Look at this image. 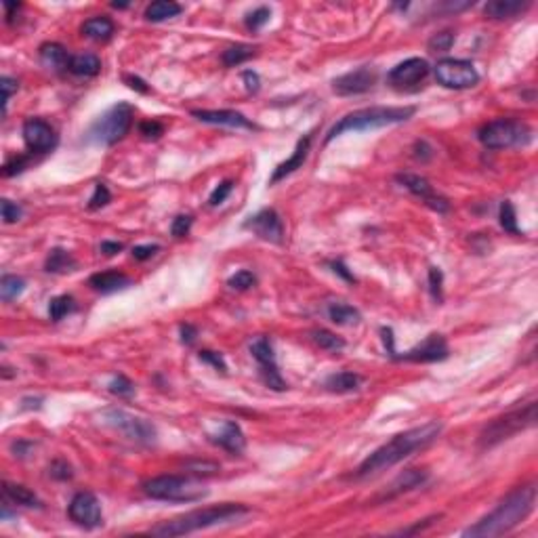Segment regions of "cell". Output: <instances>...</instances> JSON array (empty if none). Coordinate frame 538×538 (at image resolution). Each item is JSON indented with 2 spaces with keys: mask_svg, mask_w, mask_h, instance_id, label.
<instances>
[{
  "mask_svg": "<svg viewBox=\"0 0 538 538\" xmlns=\"http://www.w3.org/2000/svg\"><path fill=\"white\" fill-rule=\"evenodd\" d=\"M441 429H444V425L439 421H429L421 427H412V429L393 435L389 441H385L370 456H366L362 461V465L356 471V478H370L385 469H391L393 465L402 463L410 454L431 446L439 437Z\"/></svg>",
  "mask_w": 538,
  "mask_h": 538,
  "instance_id": "obj_1",
  "label": "cell"
},
{
  "mask_svg": "<svg viewBox=\"0 0 538 538\" xmlns=\"http://www.w3.org/2000/svg\"><path fill=\"white\" fill-rule=\"evenodd\" d=\"M534 505H537V485H520L513 492H509L478 524L467 528L463 537L492 538L507 534L534 511Z\"/></svg>",
  "mask_w": 538,
  "mask_h": 538,
  "instance_id": "obj_2",
  "label": "cell"
},
{
  "mask_svg": "<svg viewBox=\"0 0 538 538\" xmlns=\"http://www.w3.org/2000/svg\"><path fill=\"white\" fill-rule=\"evenodd\" d=\"M251 509L246 505L240 503H223L216 507H204V509H196L190 513H183L175 520L162 522L158 526H154L150 530V534L162 538H172V537H185L198 530H207V528H215V526H223V524H231L238 522L240 517L248 515Z\"/></svg>",
  "mask_w": 538,
  "mask_h": 538,
  "instance_id": "obj_3",
  "label": "cell"
},
{
  "mask_svg": "<svg viewBox=\"0 0 538 538\" xmlns=\"http://www.w3.org/2000/svg\"><path fill=\"white\" fill-rule=\"evenodd\" d=\"M417 114L415 106H404V108H385V106H375V108H362L343 116L339 122H334L330 126V131L326 133L324 143H330L332 139L345 135V133H364V131H375L383 126H391V124H400L410 120Z\"/></svg>",
  "mask_w": 538,
  "mask_h": 538,
  "instance_id": "obj_4",
  "label": "cell"
},
{
  "mask_svg": "<svg viewBox=\"0 0 538 538\" xmlns=\"http://www.w3.org/2000/svg\"><path fill=\"white\" fill-rule=\"evenodd\" d=\"M534 425H537V402H528L526 406L513 408V410L492 419L484 429L480 431L478 446L482 450H490V448L511 439L513 435L530 429Z\"/></svg>",
  "mask_w": 538,
  "mask_h": 538,
  "instance_id": "obj_5",
  "label": "cell"
},
{
  "mask_svg": "<svg viewBox=\"0 0 538 538\" xmlns=\"http://www.w3.org/2000/svg\"><path fill=\"white\" fill-rule=\"evenodd\" d=\"M482 146L488 150H513L526 148L534 139V131L528 122L517 118H496L485 122L478 133Z\"/></svg>",
  "mask_w": 538,
  "mask_h": 538,
  "instance_id": "obj_6",
  "label": "cell"
},
{
  "mask_svg": "<svg viewBox=\"0 0 538 538\" xmlns=\"http://www.w3.org/2000/svg\"><path fill=\"white\" fill-rule=\"evenodd\" d=\"M133 118H135V108L126 101H120V104L111 106L106 114H101L89 126L84 139H87V143L109 148L128 135V131L133 126Z\"/></svg>",
  "mask_w": 538,
  "mask_h": 538,
  "instance_id": "obj_7",
  "label": "cell"
},
{
  "mask_svg": "<svg viewBox=\"0 0 538 538\" xmlns=\"http://www.w3.org/2000/svg\"><path fill=\"white\" fill-rule=\"evenodd\" d=\"M143 492L154 500L166 503H198L209 496V490L200 482L183 476H158L143 484Z\"/></svg>",
  "mask_w": 538,
  "mask_h": 538,
  "instance_id": "obj_8",
  "label": "cell"
},
{
  "mask_svg": "<svg viewBox=\"0 0 538 538\" xmlns=\"http://www.w3.org/2000/svg\"><path fill=\"white\" fill-rule=\"evenodd\" d=\"M104 421L111 429L120 431L131 441H137V444H143V446L156 444L158 431L154 427V423H150L143 417L131 415L122 408H108V410H104Z\"/></svg>",
  "mask_w": 538,
  "mask_h": 538,
  "instance_id": "obj_9",
  "label": "cell"
},
{
  "mask_svg": "<svg viewBox=\"0 0 538 538\" xmlns=\"http://www.w3.org/2000/svg\"><path fill=\"white\" fill-rule=\"evenodd\" d=\"M435 78L441 87L463 91L480 82V72L471 61L465 59H441L435 65Z\"/></svg>",
  "mask_w": 538,
  "mask_h": 538,
  "instance_id": "obj_10",
  "label": "cell"
},
{
  "mask_svg": "<svg viewBox=\"0 0 538 538\" xmlns=\"http://www.w3.org/2000/svg\"><path fill=\"white\" fill-rule=\"evenodd\" d=\"M67 515L78 528H84V530H95V528L104 526L101 505L93 492L74 494V498L70 500V507H67Z\"/></svg>",
  "mask_w": 538,
  "mask_h": 538,
  "instance_id": "obj_11",
  "label": "cell"
},
{
  "mask_svg": "<svg viewBox=\"0 0 538 538\" xmlns=\"http://www.w3.org/2000/svg\"><path fill=\"white\" fill-rule=\"evenodd\" d=\"M251 353L259 364V373L263 383L268 385L269 389L273 391H284L288 389L286 380L282 378L280 370H278V362H275V353H273V345L268 336H259L251 343Z\"/></svg>",
  "mask_w": 538,
  "mask_h": 538,
  "instance_id": "obj_12",
  "label": "cell"
},
{
  "mask_svg": "<svg viewBox=\"0 0 538 538\" xmlns=\"http://www.w3.org/2000/svg\"><path fill=\"white\" fill-rule=\"evenodd\" d=\"M377 84V70L373 65H362L332 80V91L343 97L368 93Z\"/></svg>",
  "mask_w": 538,
  "mask_h": 538,
  "instance_id": "obj_13",
  "label": "cell"
},
{
  "mask_svg": "<svg viewBox=\"0 0 538 538\" xmlns=\"http://www.w3.org/2000/svg\"><path fill=\"white\" fill-rule=\"evenodd\" d=\"M395 181H397L402 187H406L412 196H417L421 202H425L433 211H437V213H448V211H450V202L433 190V185H431L425 177L412 175V172H400V175L395 177Z\"/></svg>",
  "mask_w": 538,
  "mask_h": 538,
  "instance_id": "obj_14",
  "label": "cell"
},
{
  "mask_svg": "<svg viewBox=\"0 0 538 538\" xmlns=\"http://www.w3.org/2000/svg\"><path fill=\"white\" fill-rule=\"evenodd\" d=\"M450 356L448 343L441 334H429L421 345L404 351V353H395L393 360H402V362H417V364H431V362H441Z\"/></svg>",
  "mask_w": 538,
  "mask_h": 538,
  "instance_id": "obj_15",
  "label": "cell"
},
{
  "mask_svg": "<svg viewBox=\"0 0 538 538\" xmlns=\"http://www.w3.org/2000/svg\"><path fill=\"white\" fill-rule=\"evenodd\" d=\"M23 141L32 154H47L57 146V133L47 120L30 118L23 122Z\"/></svg>",
  "mask_w": 538,
  "mask_h": 538,
  "instance_id": "obj_16",
  "label": "cell"
},
{
  "mask_svg": "<svg viewBox=\"0 0 538 538\" xmlns=\"http://www.w3.org/2000/svg\"><path fill=\"white\" fill-rule=\"evenodd\" d=\"M429 74V63L427 59L421 57H410L402 63H397L389 74H387V82L393 89H408L415 87L419 82H423Z\"/></svg>",
  "mask_w": 538,
  "mask_h": 538,
  "instance_id": "obj_17",
  "label": "cell"
},
{
  "mask_svg": "<svg viewBox=\"0 0 538 538\" xmlns=\"http://www.w3.org/2000/svg\"><path fill=\"white\" fill-rule=\"evenodd\" d=\"M244 229L253 231L255 236H259L265 242L280 244L284 240V223L282 216L278 215V211L273 209H263L253 216H248L244 221Z\"/></svg>",
  "mask_w": 538,
  "mask_h": 538,
  "instance_id": "obj_18",
  "label": "cell"
},
{
  "mask_svg": "<svg viewBox=\"0 0 538 538\" xmlns=\"http://www.w3.org/2000/svg\"><path fill=\"white\" fill-rule=\"evenodd\" d=\"M192 116L204 124H219V126H229V128H246V131H257V124L251 122L244 114L236 109H192Z\"/></svg>",
  "mask_w": 538,
  "mask_h": 538,
  "instance_id": "obj_19",
  "label": "cell"
},
{
  "mask_svg": "<svg viewBox=\"0 0 538 538\" xmlns=\"http://www.w3.org/2000/svg\"><path fill=\"white\" fill-rule=\"evenodd\" d=\"M312 139H314V135L309 133V135H305V137H301V139L297 141L295 152L290 154V158L275 166V170H273V175H271V179H269V183H271V185H273V183H278V181H282V179H286V177H288V175H292L295 170L303 168V164H305L307 156H309Z\"/></svg>",
  "mask_w": 538,
  "mask_h": 538,
  "instance_id": "obj_20",
  "label": "cell"
},
{
  "mask_svg": "<svg viewBox=\"0 0 538 538\" xmlns=\"http://www.w3.org/2000/svg\"><path fill=\"white\" fill-rule=\"evenodd\" d=\"M429 480V473L425 469H408L404 473H400L391 484L385 488L383 494H378L377 500H391L400 494H406L410 490H417L419 485H423Z\"/></svg>",
  "mask_w": 538,
  "mask_h": 538,
  "instance_id": "obj_21",
  "label": "cell"
},
{
  "mask_svg": "<svg viewBox=\"0 0 538 538\" xmlns=\"http://www.w3.org/2000/svg\"><path fill=\"white\" fill-rule=\"evenodd\" d=\"M213 441L219 448L227 450L229 454H242L246 448V437L236 421H225L221 431L213 437Z\"/></svg>",
  "mask_w": 538,
  "mask_h": 538,
  "instance_id": "obj_22",
  "label": "cell"
},
{
  "mask_svg": "<svg viewBox=\"0 0 538 538\" xmlns=\"http://www.w3.org/2000/svg\"><path fill=\"white\" fill-rule=\"evenodd\" d=\"M89 284L93 286V290H97L101 295H111V292L133 286V280L122 271H99V273L91 275Z\"/></svg>",
  "mask_w": 538,
  "mask_h": 538,
  "instance_id": "obj_23",
  "label": "cell"
},
{
  "mask_svg": "<svg viewBox=\"0 0 538 538\" xmlns=\"http://www.w3.org/2000/svg\"><path fill=\"white\" fill-rule=\"evenodd\" d=\"M530 4V0H492L484 6V13L490 19H513L522 15Z\"/></svg>",
  "mask_w": 538,
  "mask_h": 538,
  "instance_id": "obj_24",
  "label": "cell"
},
{
  "mask_svg": "<svg viewBox=\"0 0 538 538\" xmlns=\"http://www.w3.org/2000/svg\"><path fill=\"white\" fill-rule=\"evenodd\" d=\"M70 59H72L70 53L59 43H45L40 47V61H43V65L49 67V70H53V72H67Z\"/></svg>",
  "mask_w": 538,
  "mask_h": 538,
  "instance_id": "obj_25",
  "label": "cell"
},
{
  "mask_svg": "<svg viewBox=\"0 0 538 538\" xmlns=\"http://www.w3.org/2000/svg\"><path fill=\"white\" fill-rule=\"evenodd\" d=\"M67 72L74 74V76H80V78H93L101 72V59L93 53L74 55L70 59Z\"/></svg>",
  "mask_w": 538,
  "mask_h": 538,
  "instance_id": "obj_26",
  "label": "cell"
},
{
  "mask_svg": "<svg viewBox=\"0 0 538 538\" xmlns=\"http://www.w3.org/2000/svg\"><path fill=\"white\" fill-rule=\"evenodd\" d=\"M2 496L4 500H9L11 505H19V507H40V500L38 496L21 484H11V482H4L2 484Z\"/></svg>",
  "mask_w": 538,
  "mask_h": 538,
  "instance_id": "obj_27",
  "label": "cell"
},
{
  "mask_svg": "<svg viewBox=\"0 0 538 538\" xmlns=\"http://www.w3.org/2000/svg\"><path fill=\"white\" fill-rule=\"evenodd\" d=\"M360 385H362V377L351 373V370L334 373V375H330L324 380V387L332 393H349V391L360 389Z\"/></svg>",
  "mask_w": 538,
  "mask_h": 538,
  "instance_id": "obj_28",
  "label": "cell"
},
{
  "mask_svg": "<svg viewBox=\"0 0 538 538\" xmlns=\"http://www.w3.org/2000/svg\"><path fill=\"white\" fill-rule=\"evenodd\" d=\"M82 34L93 40L106 43L114 36V21L108 17H91L82 23Z\"/></svg>",
  "mask_w": 538,
  "mask_h": 538,
  "instance_id": "obj_29",
  "label": "cell"
},
{
  "mask_svg": "<svg viewBox=\"0 0 538 538\" xmlns=\"http://www.w3.org/2000/svg\"><path fill=\"white\" fill-rule=\"evenodd\" d=\"M181 4L172 2V0H156L152 2L148 9H146V19L152 21V23H160V21H166V19H172L181 13Z\"/></svg>",
  "mask_w": 538,
  "mask_h": 538,
  "instance_id": "obj_30",
  "label": "cell"
},
{
  "mask_svg": "<svg viewBox=\"0 0 538 538\" xmlns=\"http://www.w3.org/2000/svg\"><path fill=\"white\" fill-rule=\"evenodd\" d=\"M76 259L67 253V251H63V248H53L51 253H49V257H47V263H45V269L49 271V273H70V271H74L76 269Z\"/></svg>",
  "mask_w": 538,
  "mask_h": 538,
  "instance_id": "obj_31",
  "label": "cell"
},
{
  "mask_svg": "<svg viewBox=\"0 0 538 538\" xmlns=\"http://www.w3.org/2000/svg\"><path fill=\"white\" fill-rule=\"evenodd\" d=\"M328 318L336 326H353V324L362 320L360 312L356 307L347 305V303H332L328 307Z\"/></svg>",
  "mask_w": 538,
  "mask_h": 538,
  "instance_id": "obj_32",
  "label": "cell"
},
{
  "mask_svg": "<svg viewBox=\"0 0 538 538\" xmlns=\"http://www.w3.org/2000/svg\"><path fill=\"white\" fill-rule=\"evenodd\" d=\"M255 53H257V47H253V45H234L223 51L221 61L225 67H236V65L248 61L251 57H255Z\"/></svg>",
  "mask_w": 538,
  "mask_h": 538,
  "instance_id": "obj_33",
  "label": "cell"
},
{
  "mask_svg": "<svg viewBox=\"0 0 538 538\" xmlns=\"http://www.w3.org/2000/svg\"><path fill=\"white\" fill-rule=\"evenodd\" d=\"M74 312H76V301L70 295H59V297L51 299V303H49V316L53 322H61L65 316H70Z\"/></svg>",
  "mask_w": 538,
  "mask_h": 538,
  "instance_id": "obj_34",
  "label": "cell"
},
{
  "mask_svg": "<svg viewBox=\"0 0 538 538\" xmlns=\"http://www.w3.org/2000/svg\"><path fill=\"white\" fill-rule=\"evenodd\" d=\"M26 290V280L23 278H19V275H2V280H0V297H2V301H13V299H17L21 292Z\"/></svg>",
  "mask_w": 538,
  "mask_h": 538,
  "instance_id": "obj_35",
  "label": "cell"
},
{
  "mask_svg": "<svg viewBox=\"0 0 538 538\" xmlns=\"http://www.w3.org/2000/svg\"><path fill=\"white\" fill-rule=\"evenodd\" d=\"M500 227L505 229V231H509V234H513V236H520L522 234V229H520V225H517V213H515V207L509 202V200H505L503 204H500ZM524 236V234H522Z\"/></svg>",
  "mask_w": 538,
  "mask_h": 538,
  "instance_id": "obj_36",
  "label": "cell"
},
{
  "mask_svg": "<svg viewBox=\"0 0 538 538\" xmlns=\"http://www.w3.org/2000/svg\"><path fill=\"white\" fill-rule=\"evenodd\" d=\"M314 334V341H316V345H320V349H326V351H341L343 347H345V341L341 339V336H336L334 332H330V330H314L312 332Z\"/></svg>",
  "mask_w": 538,
  "mask_h": 538,
  "instance_id": "obj_37",
  "label": "cell"
},
{
  "mask_svg": "<svg viewBox=\"0 0 538 538\" xmlns=\"http://www.w3.org/2000/svg\"><path fill=\"white\" fill-rule=\"evenodd\" d=\"M255 284H257V278H255V273L248 271V269H240L238 273H234V275L227 280V286L234 288V290H248V288H253Z\"/></svg>",
  "mask_w": 538,
  "mask_h": 538,
  "instance_id": "obj_38",
  "label": "cell"
},
{
  "mask_svg": "<svg viewBox=\"0 0 538 538\" xmlns=\"http://www.w3.org/2000/svg\"><path fill=\"white\" fill-rule=\"evenodd\" d=\"M109 200H111V194H109L108 185L106 183H95V192L89 198V211H99V209L108 207Z\"/></svg>",
  "mask_w": 538,
  "mask_h": 538,
  "instance_id": "obj_39",
  "label": "cell"
},
{
  "mask_svg": "<svg viewBox=\"0 0 538 538\" xmlns=\"http://www.w3.org/2000/svg\"><path fill=\"white\" fill-rule=\"evenodd\" d=\"M454 45V34L452 32H439L435 36H431L427 47L431 53H446L450 51V47Z\"/></svg>",
  "mask_w": 538,
  "mask_h": 538,
  "instance_id": "obj_40",
  "label": "cell"
},
{
  "mask_svg": "<svg viewBox=\"0 0 538 538\" xmlns=\"http://www.w3.org/2000/svg\"><path fill=\"white\" fill-rule=\"evenodd\" d=\"M108 387H109V391H111L114 395H118V397H131V395L135 393V385H133V380H128L124 375H118V377L111 378Z\"/></svg>",
  "mask_w": 538,
  "mask_h": 538,
  "instance_id": "obj_41",
  "label": "cell"
},
{
  "mask_svg": "<svg viewBox=\"0 0 538 538\" xmlns=\"http://www.w3.org/2000/svg\"><path fill=\"white\" fill-rule=\"evenodd\" d=\"M269 17H271V9L269 6H259V9H255L253 13H248V17H246V28L248 30H261L265 23L269 21Z\"/></svg>",
  "mask_w": 538,
  "mask_h": 538,
  "instance_id": "obj_42",
  "label": "cell"
},
{
  "mask_svg": "<svg viewBox=\"0 0 538 538\" xmlns=\"http://www.w3.org/2000/svg\"><path fill=\"white\" fill-rule=\"evenodd\" d=\"M231 192H234V181H229V179L221 181L215 190H213V194H211V198H209V204H211V207H219V204H223V202L229 198V194H231Z\"/></svg>",
  "mask_w": 538,
  "mask_h": 538,
  "instance_id": "obj_43",
  "label": "cell"
},
{
  "mask_svg": "<svg viewBox=\"0 0 538 538\" xmlns=\"http://www.w3.org/2000/svg\"><path fill=\"white\" fill-rule=\"evenodd\" d=\"M28 164H30V156H13L11 160L4 162V166H2V175H4V177L19 175V172H23V170L28 168Z\"/></svg>",
  "mask_w": 538,
  "mask_h": 538,
  "instance_id": "obj_44",
  "label": "cell"
},
{
  "mask_svg": "<svg viewBox=\"0 0 538 538\" xmlns=\"http://www.w3.org/2000/svg\"><path fill=\"white\" fill-rule=\"evenodd\" d=\"M192 223H194V216L192 215H179L172 219V225H170V234L175 238H183L190 234L192 229Z\"/></svg>",
  "mask_w": 538,
  "mask_h": 538,
  "instance_id": "obj_45",
  "label": "cell"
},
{
  "mask_svg": "<svg viewBox=\"0 0 538 538\" xmlns=\"http://www.w3.org/2000/svg\"><path fill=\"white\" fill-rule=\"evenodd\" d=\"M0 209H2V221L4 223H17L21 219V215H23V209L19 204H15V202L6 200V198L2 200Z\"/></svg>",
  "mask_w": 538,
  "mask_h": 538,
  "instance_id": "obj_46",
  "label": "cell"
},
{
  "mask_svg": "<svg viewBox=\"0 0 538 538\" xmlns=\"http://www.w3.org/2000/svg\"><path fill=\"white\" fill-rule=\"evenodd\" d=\"M139 133L146 137V139H160L164 135V124L158 122V120H146L139 124Z\"/></svg>",
  "mask_w": 538,
  "mask_h": 538,
  "instance_id": "obj_47",
  "label": "cell"
},
{
  "mask_svg": "<svg viewBox=\"0 0 538 538\" xmlns=\"http://www.w3.org/2000/svg\"><path fill=\"white\" fill-rule=\"evenodd\" d=\"M441 284H444V273H441V269L429 268V292L437 303L441 301Z\"/></svg>",
  "mask_w": 538,
  "mask_h": 538,
  "instance_id": "obj_48",
  "label": "cell"
},
{
  "mask_svg": "<svg viewBox=\"0 0 538 538\" xmlns=\"http://www.w3.org/2000/svg\"><path fill=\"white\" fill-rule=\"evenodd\" d=\"M200 360H202V362H207V364H211V366H213L215 370H219V373H227V364H225L223 356H221V353H216V351H211V349L200 351Z\"/></svg>",
  "mask_w": 538,
  "mask_h": 538,
  "instance_id": "obj_49",
  "label": "cell"
},
{
  "mask_svg": "<svg viewBox=\"0 0 538 538\" xmlns=\"http://www.w3.org/2000/svg\"><path fill=\"white\" fill-rule=\"evenodd\" d=\"M49 473H51V478L59 480V482L72 480V467L65 461H55L53 465L49 467Z\"/></svg>",
  "mask_w": 538,
  "mask_h": 538,
  "instance_id": "obj_50",
  "label": "cell"
},
{
  "mask_svg": "<svg viewBox=\"0 0 538 538\" xmlns=\"http://www.w3.org/2000/svg\"><path fill=\"white\" fill-rule=\"evenodd\" d=\"M0 89H2V106H4V111H6V104H9L11 95L19 89V82H17L15 78L2 76V78H0Z\"/></svg>",
  "mask_w": 538,
  "mask_h": 538,
  "instance_id": "obj_51",
  "label": "cell"
},
{
  "mask_svg": "<svg viewBox=\"0 0 538 538\" xmlns=\"http://www.w3.org/2000/svg\"><path fill=\"white\" fill-rule=\"evenodd\" d=\"M158 251H160L158 244H143V246H135V248H133V257H135L137 261H148V259H152Z\"/></svg>",
  "mask_w": 538,
  "mask_h": 538,
  "instance_id": "obj_52",
  "label": "cell"
},
{
  "mask_svg": "<svg viewBox=\"0 0 538 538\" xmlns=\"http://www.w3.org/2000/svg\"><path fill=\"white\" fill-rule=\"evenodd\" d=\"M124 82L133 89V91H137V93H143V95H148L150 93V87H148V82L146 80H141L139 76H133V74H126L124 76Z\"/></svg>",
  "mask_w": 538,
  "mask_h": 538,
  "instance_id": "obj_53",
  "label": "cell"
},
{
  "mask_svg": "<svg viewBox=\"0 0 538 538\" xmlns=\"http://www.w3.org/2000/svg\"><path fill=\"white\" fill-rule=\"evenodd\" d=\"M190 471L196 473V476H213L219 471L215 463H192L190 465Z\"/></svg>",
  "mask_w": 538,
  "mask_h": 538,
  "instance_id": "obj_54",
  "label": "cell"
},
{
  "mask_svg": "<svg viewBox=\"0 0 538 538\" xmlns=\"http://www.w3.org/2000/svg\"><path fill=\"white\" fill-rule=\"evenodd\" d=\"M242 80L246 82V91L248 93H257L259 91V84H261V80H259V74L257 72H244L242 74Z\"/></svg>",
  "mask_w": 538,
  "mask_h": 538,
  "instance_id": "obj_55",
  "label": "cell"
},
{
  "mask_svg": "<svg viewBox=\"0 0 538 538\" xmlns=\"http://www.w3.org/2000/svg\"><path fill=\"white\" fill-rule=\"evenodd\" d=\"M196 336H198V330H196L192 324H183V326H181V341H183L185 345H194Z\"/></svg>",
  "mask_w": 538,
  "mask_h": 538,
  "instance_id": "obj_56",
  "label": "cell"
},
{
  "mask_svg": "<svg viewBox=\"0 0 538 538\" xmlns=\"http://www.w3.org/2000/svg\"><path fill=\"white\" fill-rule=\"evenodd\" d=\"M330 268H332L334 273H339L343 280H347V282H356V275L343 265V261H330Z\"/></svg>",
  "mask_w": 538,
  "mask_h": 538,
  "instance_id": "obj_57",
  "label": "cell"
},
{
  "mask_svg": "<svg viewBox=\"0 0 538 538\" xmlns=\"http://www.w3.org/2000/svg\"><path fill=\"white\" fill-rule=\"evenodd\" d=\"M437 517H439V515H437ZM437 517L433 515V517H429V520H423V524H417V526H412V528H404V530H400L397 534H404V537H408V534H415V532H423L425 528H429L431 524H433Z\"/></svg>",
  "mask_w": 538,
  "mask_h": 538,
  "instance_id": "obj_58",
  "label": "cell"
},
{
  "mask_svg": "<svg viewBox=\"0 0 538 538\" xmlns=\"http://www.w3.org/2000/svg\"><path fill=\"white\" fill-rule=\"evenodd\" d=\"M122 248H124V246H122L120 242H109V240L101 242V246H99V251H101L106 257H114V255H118Z\"/></svg>",
  "mask_w": 538,
  "mask_h": 538,
  "instance_id": "obj_59",
  "label": "cell"
},
{
  "mask_svg": "<svg viewBox=\"0 0 538 538\" xmlns=\"http://www.w3.org/2000/svg\"><path fill=\"white\" fill-rule=\"evenodd\" d=\"M13 448H15L17 456H26V454H28V450L32 448V444H30V441H17Z\"/></svg>",
  "mask_w": 538,
  "mask_h": 538,
  "instance_id": "obj_60",
  "label": "cell"
}]
</instances>
